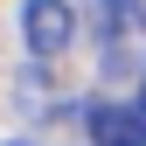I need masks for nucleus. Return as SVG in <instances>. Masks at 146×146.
Wrapping results in <instances>:
<instances>
[{"instance_id":"obj_1","label":"nucleus","mask_w":146,"mask_h":146,"mask_svg":"<svg viewBox=\"0 0 146 146\" xmlns=\"http://www.w3.org/2000/svg\"><path fill=\"white\" fill-rule=\"evenodd\" d=\"M21 42H28V56L56 63L63 49L77 42V7H70V0H28L21 7Z\"/></svg>"},{"instance_id":"obj_2","label":"nucleus","mask_w":146,"mask_h":146,"mask_svg":"<svg viewBox=\"0 0 146 146\" xmlns=\"http://www.w3.org/2000/svg\"><path fill=\"white\" fill-rule=\"evenodd\" d=\"M90 139L98 146H146V104H98Z\"/></svg>"},{"instance_id":"obj_3","label":"nucleus","mask_w":146,"mask_h":146,"mask_svg":"<svg viewBox=\"0 0 146 146\" xmlns=\"http://www.w3.org/2000/svg\"><path fill=\"white\" fill-rule=\"evenodd\" d=\"M98 21H104V56H125V42H139V28H146V7L139 0H104L98 7Z\"/></svg>"},{"instance_id":"obj_4","label":"nucleus","mask_w":146,"mask_h":146,"mask_svg":"<svg viewBox=\"0 0 146 146\" xmlns=\"http://www.w3.org/2000/svg\"><path fill=\"white\" fill-rule=\"evenodd\" d=\"M7 146H28V139H7Z\"/></svg>"}]
</instances>
